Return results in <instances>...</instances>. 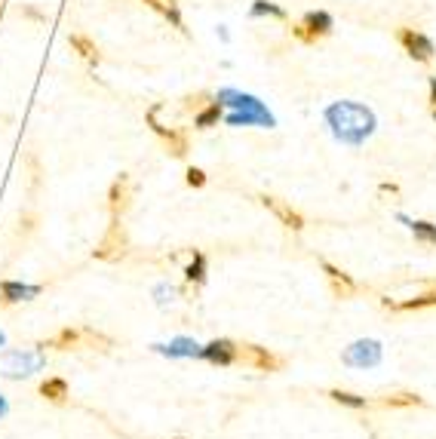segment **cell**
Wrapping results in <instances>:
<instances>
[{"label": "cell", "mask_w": 436, "mask_h": 439, "mask_svg": "<svg viewBox=\"0 0 436 439\" xmlns=\"http://www.w3.org/2000/svg\"><path fill=\"white\" fill-rule=\"evenodd\" d=\"M252 16H274V19H286V10L270 0H255L252 3Z\"/></svg>", "instance_id": "cell-25"}, {"label": "cell", "mask_w": 436, "mask_h": 439, "mask_svg": "<svg viewBox=\"0 0 436 439\" xmlns=\"http://www.w3.org/2000/svg\"><path fill=\"white\" fill-rule=\"evenodd\" d=\"M154 347L160 353H166V357H200V347L194 341H188V338H178L173 347H160V344H154Z\"/></svg>", "instance_id": "cell-22"}, {"label": "cell", "mask_w": 436, "mask_h": 439, "mask_svg": "<svg viewBox=\"0 0 436 439\" xmlns=\"http://www.w3.org/2000/svg\"><path fill=\"white\" fill-rule=\"evenodd\" d=\"M68 43H71V47H74L77 52H80V56L87 58L89 65H98V62H102V52H98V47L89 41L87 34H71V37H68Z\"/></svg>", "instance_id": "cell-21"}, {"label": "cell", "mask_w": 436, "mask_h": 439, "mask_svg": "<svg viewBox=\"0 0 436 439\" xmlns=\"http://www.w3.org/2000/svg\"><path fill=\"white\" fill-rule=\"evenodd\" d=\"M323 273H326L329 289H332L335 298H353V295H356V280L350 277L347 271L335 267L332 261H323Z\"/></svg>", "instance_id": "cell-13"}, {"label": "cell", "mask_w": 436, "mask_h": 439, "mask_svg": "<svg viewBox=\"0 0 436 439\" xmlns=\"http://www.w3.org/2000/svg\"><path fill=\"white\" fill-rule=\"evenodd\" d=\"M200 357L212 365H234L237 363V344L228 338H215L206 347H200Z\"/></svg>", "instance_id": "cell-15"}, {"label": "cell", "mask_w": 436, "mask_h": 439, "mask_svg": "<svg viewBox=\"0 0 436 439\" xmlns=\"http://www.w3.org/2000/svg\"><path fill=\"white\" fill-rule=\"evenodd\" d=\"M381 194H391V196H396V194H400V188H396V185H381Z\"/></svg>", "instance_id": "cell-29"}, {"label": "cell", "mask_w": 436, "mask_h": 439, "mask_svg": "<svg viewBox=\"0 0 436 439\" xmlns=\"http://www.w3.org/2000/svg\"><path fill=\"white\" fill-rule=\"evenodd\" d=\"M259 200H261V206L268 209V212H274L276 218H280V225H286V227H289V231H301V227H305V218H301V212H298V209H292L289 203H283L280 196L261 194Z\"/></svg>", "instance_id": "cell-12"}, {"label": "cell", "mask_w": 436, "mask_h": 439, "mask_svg": "<svg viewBox=\"0 0 436 439\" xmlns=\"http://www.w3.org/2000/svg\"><path fill=\"white\" fill-rule=\"evenodd\" d=\"M43 292V286H28V283H16V280H0V307L6 304H19V301H31Z\"/></svg>", "instance_id": "cell-14"}, {"label": "cell", "mask_w": 436, "mask_h": 439, "mask_svg": "<svg viewBox=\"0 0 436 439\" xmlns=\"http://www.w3.org/2000/svg\"><path fill=\"white\" fill-rule=\"evenodd\" d=\"M3 415H6V399L0 396V418H3Z\"/></svg>", "instance_id": "cell-31"}, {"label": "cell", "mask_w": 436, "mask_h": 439, "mask_svg": "<svg viewBox=\"0 0 436 439\" xmlns=\"http://www.w3.org/2000/svg\"><path fill=\"white\" fill-rule=\"evenodd\" d=\"M41 396L62 405L65 399H68V381H65V378H46L41 384Z\"/></svg>", "instance_id": "cell-20"}, {"label": "cell", "mask_w": 436, "mask_h": 439, "mask_svg": "<svg viewBox=\"0 0 436 439\" xmlns=\"http://www.w3.org/2000/svg\"><path fill=\"white\" fill-rule=\"evenodd\" d=\"M221 114H224L221 104H218V102H206V104H203V108L194 114V126H197V129H212V126H218Z\"/></svg>", "instance_id": "cell-17"}, {"label": "cell", "mask_w": 436, "mask_h": 439, "mask_svg": "<svg viewBox=\"0 0 436 439\" xmlns=\"http://www.w3.org/2000/svg\"><path fill=\"white\" fill-rule=\"evenodd\" d=\"M218 104H228L234 108V114H228V126H261V129H270L274 126V114L259 102L255 95L249 93H237V89H221L215 98Z\"/></svg>", "instance_id": "cell-2"}, {"label": "cell", "mask_w": 436, "mask_h": 439, "mask_svg": "<svg viewBox=\"0 0 436 439\" xmlns=\"http://www.w3.org/2000/svg\"><path fill=\"white\" fill-rule=\"evenodd\" d=\"M184 181H188V188H206V172H203L200 166H188Z\"/></svg>", "instance_id": "cell-26"}, {"label": "cell", "mask_w": 436, "mask_h": 439, "mask_svg": "<svg viewBox=\"0 0 436 439\" xmlns=\"http://www.w3.org/2000/svg\"><path fill=\"white\" fill-rule=\"evenodd\" d=\"M301 25H305L310 34L320 41V37H326L329 31H332V16H329V12H323V10H316V12H307Z\"/></svg>", "instance_id": "cell-18"}, {"label": "cell", "mask_w": 436, "mask_h": 439, "mask_svg": "<svg viewBox=\"0 0 436 439\" xmlns=\"http://www.w3.org/2000/svg\"><path fill=\"white\" fill-rule=\"evenodd\" d=\"M292 34H295V37H298V41H301V43H316V37H314V34H310V31L305 28V25H292Z\"/></svg>", "instance_id": "cell-27"}, {"label": "cell", "mask_w": 436, "mask_h": 439, "mask_svg": "<svg viewBox=\"0 0 436 439\" xmlns=\"http://www.w3.org/2000/svg\"><path fill=\"white\" fill-rule=\"evenodd\" d=\"M430 104L436 108V77H430Z\"/></svg>", "instance_id": "cell-30"}, {"label": "cell", "mask_w": 436, "mask_h": 439, "mask_svg": "<svg viewBox=\"0 0 436 439\" xmlns=\"http://www.w3.org/2000/svg\"><path fill=\"white\" fill-rule=\"evenodd\" d=\"M408 231L415 234V240L424 246H436V225L433 221H412L408 225Z\"/></svg>", "instance_id": "cell-24"}, {"label": "cell", "mask_w": 436, "mask_h": 439, "mask_svg": "<svg viewBox=\"0 0 436 439\" xmlns=\"http://www.w3.org/2000/svg\"><path fill=\"white\" fill-rule=\"evenodd\" d=\"M46 365L43 350H6L0 353V378H28Z\"/></svg>", "instance_id": "cell-4"}, {"label": "cell", "mask_w": 436, "mask_h": 439, "mask_svg": "<svg viewBox=\"0 0 436 439\" xmlns=\"http://www.w3.org/2000/svg\"><path fill=\"white\" fill-rule=\"evenodd\" d=\"M127 252H129V234H127V227H123V221L120 218H111V225H108V231H105V237H102V243L96 246V258L98 261H120V258H127Z\"/></svg>", "instance_id": "cell-6"}, {"label": "cell", "mask_w": 436, "mask_h": 439, "mask_svg": "<svg viewBox=\"0 0 436 439\" xmlns=\"http://www.w3.org/2000/svg\"><path fill=\"white\" fill-rule=\"evenodd\" d=\"M203 102H206V95H197V98H188V111H194V114H197V111H200V108H203Z\"/></svg>", "instance_id": "cell-28"}, {"label": "cell", "mask_w": 436, "mask_h": 439, "mask_svg": "<svg viewBox=\"0 0 436 439\" xmlns=\"http://www.w3.org/2000/svg\"><path fill=\"white\" fill-rule=\"evenodd\" d=\"M433 120H436V108H433Z\"/></svg>", "instance_id": "cell-33"}, {"label": "cell", "mask_w": 436, "mask_h": 439, "mask_svg": "<svg viewBox=\"0 0 436 439\" xmlns=\"http://www.w3.org/2000/svg\"><path fill=\"white\" fill-rule=\"evenodd\" d=\"M381 304L387 311H424V307H436V280H424L421 283V292L412 295L406 301H391V298H381Z\"/></svg>", "instance_id": "cell-8"}, {"label": "cell", "mask_w": 436, "mask_h": 439, "mask_svg": "<svg viewBox=\"0 0 436 439\" xmlns=\"http://www.w3.org/2000/svg\"><path fill=\"white\" fill-rule=\"evenodd\" d=\"M6 344V335H3V332H0V347H3Z\"/></svg>", "instance_id": "cell-32"}, {"label": "cell", "mask_w": 436, "mask_h": 439, "mask_svg": "<svg viewBox=\"0 0 436 439\" xmlns=\"http://www.w3.org/2000/svg\"><path fill=\"white\" fill-rule=\"evenodd\" d=\"M237 363L249 365V369H259V372H280L286 365V359L259 344H237Z\"/></svg>", "instance_id": "cell-7"}, {"label": "cell", "mask_w": 436, "mask_h": 439, "mask_svg": "<svg viewBox=\"0 0 436 439\" xmlns=\"http://www.w3.org/2000/svg\"><path fill=\"white\" fill-rule=\"evenodd\" d=\"M132 203V179L127 172H120L114 181H111V191H108V212L111 218H120L123 212L129 209Z\"/></svg>", "instance_id": "cell-10"}, {"label": "cell", "mask_w": 436, "mask_h": 439, "mask_svg": "<svg viewBox=\"0 0 436 439\" xmlns=\"http://www.w3.org/2000/svg\"><path fill=\"white\" fill-rule=\"evenodd\" d=\"M326 123L332 129L335 142L341 145H350V148H360L369 135L375 133L378 120H375L372 108L360 102H335L326 108Z\"/></svg>", "instance_id": "cell-1"}, {"label": "cell", "mask_w": 436, "mask_h": 439, "mask_svg": "<svg viewBox=\"0 0 436 439\" xmlns=\"http://www.w3.org/2000/svg\"><path fill=\"white\" fill-rule=\"evenodd\" d=\"M206 255L200 252V249H190V261L188 267H184V280H188L190 286H203L206 283Z\"/></svg>", "instance_id": "cell-16"}, {"label": "cell", "mask_w": 436, "mask_h": 439, "mask_svg": "<svg viewBox=\"0 0 436 439\" xmlns=\"http://www.w3.org/2000/svg\"><path fill=\"white\" fill-rule=\"evenodd\" d=\"M157 114H160V108H151V111H148V126L154 129V133L160 135L163 142H166V150H169V154H173V157H184V154H188V139H184V133L163 126V123L157 120Z\"/></svg>", "instance_id": "cell-11"}, {"label": "cell", "mask_w": 436, "mask_h": 439, "mask_svg": "<svg viewBox=\"0 0 436 439\" xmlns=\"http://www.w3.org/2000/svg\"><path fill=\"white\" fill-rule=\"evenodd\" d=\"M381 405H384V409H415V405H424V399H421L418 393L400 390V393H387V396H381Z\"/></svg>", "instance_id": "cell-19"}, {"label": "cell", "mask_w": 436, "mask_h": 439, "mask_svg": "<svg viewBox=\"0 0 436 439\" xmlns=\"http://www.w3.org/2000/svg\"><path fill=\"white\" fill-rule=\"evenodd\" d=\"M41 350H83V347H92V350H111L114 341H111L108 335H102V332L89 329V326H80V329H71V326H65V329H58L52 338H46V341L37 344Z\"/></svg>", "instance_id": "cell-3"}, {"label": "cell", "mask_w": 436, "mask_h": 439, "mask_svg": "<svg viewBox=\"0 0 436 439\" xmlns=\"http://www.w3.org/2000/svg\"><path fill=\"white\" fill-rule=\"evenodd\" d=\"M400 43L415 62H430L433 52H436L430 37L421 34V31H415V28H400Z\"/></svg>", "instance_id": "cell-9"}, {"label": "cell", "mask_w": 436, "mask_h": 439, "mask_svg": "<svg viewBox=\"0 0 436 439\" xmlns=\"http://www.w3.org/2000/svg\"><path fill=\"white\" fill-rule=\"evenodd\" d=\"M326 396L338 405H347V409H366V396H356V393H350V390L335 387V390H329Z\"/></svg>", "instance_id": "cell-23"}, {"label": "cell", "mask_w": 436, "mask_h": 439, "mask_svg": "<svg viewBox=\"0 0 436 439\" xmlns=\"http://www.w3.org/2000/svg\"><path fill=\"white\" fill-rule=\"evenodd\" d=\"M381 357H384V347L375 338H360V341L347 344L341 350V363L350 365V369H375L381 363Z\"/></svg>", "instance_id": "cell-5"}]
</instances>
